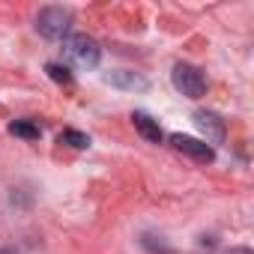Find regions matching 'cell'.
I'll return each instance as SVG.
<instances>
[{
  "label": "cell",
  "instance_id": "12",
  "mask_svg": "<svg viewBox=\"0 0 254 254\" xmlns=\"http://www.w3.org/2000/svg\"><path fill=\"white\" fill-rule=\"evenodd\" d=\"M0 254H15V251L12 248H0Z\"/></svg>",
  "mask_w": 254,
  "mask_h": 254
},
{
  "label": "cell",
  "instance_id": "10",
  "mask_svg": "<svg viewBox=\"0 0 254 254\" xmlns=\"http://www.w3.org/2000/svg\"><path fill=\"white\" fill-rule=\"evenodd\" d=\"M45 72H48L51 81H57V84H72V72H69L66 66H60V63H48Z\"/></svg>",
  "mask_w": 254,
  "mask_h": 254
},
{
  "label": "cell",
  "instance_id": "6",
  "mask_svg": "<svg viewBox=\"0 0 254 254\" xmlns=\"http://www.w3.org/2000/svg\"><path fill=\"white\" fill-rule=\"evenodd\" d=\"M105 81H108L111 87H120V90H147V87H150V81H147L144 75H138V72H129V69L111 72Z\"/></svg>",
  "mask_w": 254,
  "mask_h": 254
},
{
  "label": "cell",
  "instance_id": "8",
  "mask_svg": "<svg viewBox=\"0 0 254 254\" xmlns=\"http://www.w3.org/2000/svg\"><path fill=\"white\" fill-rule=\"evenodd\" d=\"M9 132L18 135V138H27V141H36L42 135V129H39L33 120H15V123H9Z\"/></svg>",
  "mask_w": 254,
  "mask_h": 254
},
{
  "label": "cell",
  "instance_id": "1",
  "mask_svg": "<svg viewBox=\"0 0 254 254\" xmlns=\"http://www.w3.org/2000/svg\"><path fill=\"white\" fill-rule=\"evenodd\" d=\"M63 51H66V57H69L78 69H96V66H99V57H102L99 42H96L93 36H87V33L66 36Z\"/></svg>",
  "mask_w": 254,
  "mask_h": 254
},
{
  "label": "cell",
  "instance_id": "5",
  "mask_svg": "<svg viewBox=\"0 0 254 254\" xmlns=\"http://www.w3.org/2000/svg\"><path fill=\"white\" fill-rule=\"evenodd\" d=\"M197 129L206 135V144H221L224 141V120L212 111H194Z\"/></svg>",
  "mask_w": 254,
  "mask_h": 254
},
{
  "label": "cell",
  "instance_id": "9",
  "mask_svg": "<svg viewBox=\"0 0 254 254\" xmlns=\"http://www.w3.org/2000/svg\"><path fill=\"white\" fill-rule=\"evenodd\" d=\"M60 144H69L75 150H87L90 147V138L81 135V132H75V129H66V132H60Z\"/></svg>",
  "mask_w": 254,
  "mask_h": 254
},
{
  "label": "cell",
  "instance_id": "11",
  "mask_svg": "<svg viewBox=\"0 0 254 254\" xmlns=\"http://www.w3.org/2000/svg\"><path fill=\"white\" fill-rule=\"evenodd\" d=\"M227 254H254V251H251V248H230Z\"/></svg>",
  "mask_w": 254,
  "mask_h": 254
},
{
  "label": "cell",
  "instance_id": "4",
  "mask_svg": "<svg viewBox=\"0 0 254 254\" xmlns=\"http://www.w3.org/2000/svg\"><path fill=\"white\" fill-rule=\"evenodd\" d=\"M171 141V147L177 150V153H183V156H189V159H194V162H212L215 159V150L206 144V141H197V138H191V135H171L168 138Z\"/></svg>",
  "mask_w": 254,
  "mask_h": 254
},
{
  "label": "cell",
  "instance_id": "7",
  "mask_svg": "<svg viewBox=\"0 0 254 254\" xmlns=\"http://www.w3.org/2000/svg\"><path fill=\"white\" fill-rule=\"evenodd\" d=\"M132 120H135V129L141 132V138H147L150 144H162V126H159V120H153L150 114H144V111H135L132 114Z\"/></svg>",
  "mask_w": 254,
  "mask_h": 254
},
{
  "label": "cell",
  "instance_id": "3",
  "mask_svg": "<svg viewBox=\"0 0 254 254\" xmlns=\"http://www.w3.org/2000/svg\"><path fill=\"white\" fill-rule=\"evenodd\" d=\"M171 78H174V87L189 99H200L206 93V75L191 63H177Z\"/></svg>",
  "mask_w": 254,
  "mask_h": 254
},
{
  "label": "cell",
  "instance_id": "2",
  "mask_svg": "<svg viewBox=\"0 0 254 254\" xmlns=\"http://www.w3.org/2000/svg\"><path fill=\"white\" fill-rule=\"evenodd\" d=\"M69 27H72V12L63 6H45L36 18V30L45 39H63L69 36Z\"/></svg>",
  "mask_w": 254,
  "mask_h": 254
}]
</instances>
